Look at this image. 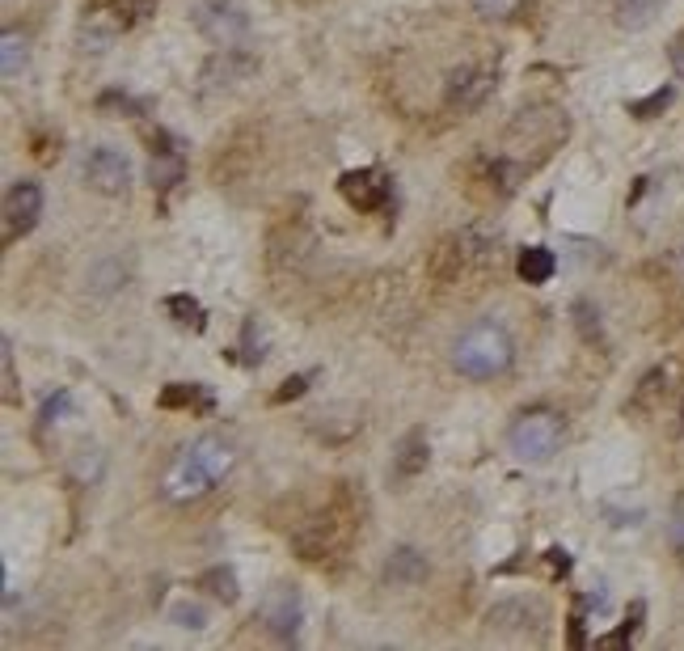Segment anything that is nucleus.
Here are the masks:
<instances>
[{
    "instance_id": "1",
    "label": "nucleus",
    "mask_w": 684,
    "mask_h": 651,
    "mask_svg": "<svg viewBox=\"0 0 684 651\" xmlns=\"http://www.w3.org/2000/svg\"><path fill=\"white\" fill-rule=\"evenodd\" d=\"M452 364H457L465 376H474V381H490V376L507 373L511 368L507 330L494 326V322L469 326L461 339H457V347H452Z\"/></svg>"
},
{
    "instance_id": "2",
    "label": "nucleus",
    "mask_w": 684,
    "mask_h": 651,
    "mask_svg": "<svg viewBox=\"0 0 684 651\" xmlns=\"http://www.w3.org/2000/svg\"><path fill=\"white\" fill-rule=\"evenodd\" d=\"M507 440H511V453L520 461H528V466L549 461L557 453V444H562V419L549 415V410H532L524 419H515Z\"/></svg>"
},
{
    "instance_id": "3",
    "label": "nucleus",
    "mask_w": 684,
    "mask_h": 651,
    "mask_svg": "<svg viewBox=\"0 0 684 651\" xmlns=\"http://www.w3.org/2000/svg\"><path fill=\"white\" fill-rule=\"evenodd\" d=\"M80 178L97 195H123L128 191V178H131V165L119 148L102 144V148H89V157L80 165Z\"/></svg>"
},
{
    "instance_id": "4",
    "label": "nucleus",
    "mask_w": 684,
    "mask_h": 651,
    "mask_svg": "<svg viewBox=\"0 0 684 651\" xmlns=\"http://www.w3.org/2000/svg\"><path fill=\"white\" fill-rule=\"evenodd\" d=\"M128 26H131V17H128V4L123 0H94L85 21H80V47L106 51Z\"/></svg>"
},
{
    "instance_id": "5",
    "label": "nucleus",
    "mask_w": 684,
    "mask_h": 651,
    "mask_svg": "<svg viewBox=\"0 0 684 651\" xmlns=\"http://www.w3.org/2000/svg\"><path fill=\"white\" fill-rule=\"evenodd\" d=\"M211 482H216V478L203 470V461H199L191 449H182V453L169 461V470L161 474V495L182 504V499H199Z\"/></svg>"
},
{
    "instance_id": "6",
    "label": "nucleus",
    "mask_w": 684,
    "mask_h": 651,
    "mask_svg": "<svg viewBox=\"0 0 684 651\" xmlns=\"http://www.w3.org/2000/svg\"><path fill=\"white\" fill-rule=\"evenodd\" d=\"M43 216V191L38 182H13L4 191V242H17L21 233H30Z\"/></svg>"
},
{
    "instance_id": "7",
    "label": "nucleus",
    "mask_w": 684,
    "mask_h": 651,
    "mask_svg": "<svg viewBox=\"0 0 684 651\" xmlns=\"http://www.w3.org/2000/svg\"><path fill=\"white\" fill-rule=\"evenodd\" d=\"M199 30L211 38V43H220V47H237V38H245V13H241L233 0H203L199 4Z\"/></svg>"
},
{
    "instance_id": "8",
    "label": "nucleus",
    "mask_w": 684,
    "mask_h": 651,
    "mask_svg": "<svg viewBox=\"0 0 684 651\" xmlns=\"http://www.w3.org/2000/svg\"><path fill=\"white\" fill-rule=\"evenodd\" d=\"M301 592L292 584H275L267 588V597H262V622H267V630L279 639H292L296 630H301Z\"/></svg>"
},
{
    "instance_id": "9",
    "label": "nucleus",
    "mask_w": 684,
    "mask_h": 651,
    "mask_svg": "<svg viewBox=\"0 0 684 651\" xmlns=\"http://www.w3.org/2000/svg\"><path fill=\"white\" fill-rule=\"evenodd\" d=\"M338 191L347 199L350 208H359V212H376L389 203V182L384 174L376 169H347L342 178H338Z\"/></svg>"
},
{
    "instance_id": "10",
    "label": "nucleus",
    "mask_w": 684,
    "mask_h": 651,
    "mask_svg": "<svg viewBox=\"0 0 684 651\" xmlns=\"http://www.w3.org/2000/svg\"><path fill=\"white\" fill-rule=\"evenodd\" d=\"M494 89V72L486 68H457L452 77H448V106L452 111H478L482 102L490 98Z\"/></svg>"
},
{
    "instance_id": "11",
    "label": "nucleus",
    "mask_w": 684,
    "mask_h": 651,
    "mask_svg": "<svg viewBox=\"0 0 684 651\" xmlns=\"http://www.w3.org/2000/svg\"><path fill=\"white\" fill-rule=\"evenodd\" d=\"M254 68H258V60L250 55V51L224 47L220 55H211V60H207L203 81H207V85H237V81H245Z\"/></svg>"
},
{
    "instance_id": "12",
    "label": "nucleus",
    "mask_w": 684,
    "mask_h": 651,
    "mask_svg": "<svg viewBox=\"0 0 684 651\" xmlns=\"http://www.w3.org/2000/svg\"><path fill=\"white\" fill-rule=\"evenodd\" d=\"M545 609L537 601H528V597H511V601H499L490 605V614H486V622H490L494 630H528V626H541Z\"/></svg>"
},
{
    "instance_id": "13",
    "label": "nucleus",
    "mask_w": 684,
    "mask_h": 651,
    "mask_svg": "<svg viewBox=\"0 0 684 651\" xmlns=\"http://www.w3.org/2000/svg\"><path fill=\"white\" fill-rule=\"evenodd\" d=\"M186 449H191V453L203 461V470L211 474L216 482H220L224 474L233 470V461H237V457H233V444H228L224 436H199L194 444H186Z\"/></svg>"
},
{
    "instance_id": "14",
    "label": "nucleus",
    "mask_w": 684,
    "mask_h": 651,
    "mask_svg": "<svg viewBox=\"0 0 684 651\" xmlns=\"http://www.w3.org/2000/svg\"><path fill=\"white\" fill-rule=\"evenodd\" d=\"M182 174H186V161H182V148L169 140L165 148H152V165H148V178H152V186L157 191H169V186H177L182 182Z\"/></svg>"
},
{
    "instance_id": "15",
    "label": "nucleus",
    "mask_w": 684,
    "mask_h": 651,
    "mask_svg": "<svg viewBox=\"0 0 684 651\" xmlns=\"http://www.w3.org/2000/svg\"><path fill=\"white\" fill-rule=\"evenodd\" d=\"M423 575H427V558L414 550V546L389 550V563H384V580L389 584H418Z\"/></svg>"
},
{
    "instance_id": "16",
    "label": "nucleus",
    "mask_w": 684,
    "mask_h": 651,
    "mask_svg": "<svg viewBox=\"0 0 684 651\" xmlns=\"http://www.w3.org/2000/svg\"><path fill=\"white\" fill-rule=\"evenodd\" d=\"M427 436L414 427V432H406L401 436V444H398V453H393V474L398 478H414V474H423L427 470Z\"/></svg>"
},
{
    "instance_id": "17",
    "label": "nucleus",
    "mask_w": 684,
    "mask_h": 651,
    "mask_svg": "<svg viewBox=\"0 0 684 651\" xmlns=\"http://www.w3.org/2000/svg\"><path fill=\"white\" fill-rule=\"evenodd\" d=\"M515 271H520V279H524V284H549V276L557 271L554 250H545V245H528V250H520Z\"/></svg>"
},
{
    "instance_id": "18",
    "label": "nucleus",
    "mask_w": 684,
    "mask_h": 651,
    "mask_svg": "<svg viewBox=\"0 0 684 651\" xmlns=\"http://www.w3.org/2000/svg\"><path fill=\"white\" fill-rule=\"evenodd\" d=\"M663 9V0H617V26L621 30H647Z\"/></svg>"
},
{
    "instance_id": "19",
    "label": "nucleus",
    "mask_w": 684,
    "mask_h": 651,
    "mask_svg": "<svg viewBox=\"0 0 684 651\" xmlns=\"http://www.w3.org/2000/svg\"><path fill=\"white\" fill-rule=\"evenodd\" d=\"M199 588H207L216 601H224V605H233L241 597V584H237V571L233 567H211V571H203V580H199Z\"/></svg>"
},
{
    "instance_id": "20",
    "label": "nucleus",
    "mask_w": 684,
    "mask_h": 651,
    "mask_svg": "<svg viewBox=\"0 0 684 651\" xmlns=\"http://www.w3.org/2000/svg\"><path fill=\"white\" fill-rule=\"evenodd\" d=\"M157 407L177 410V407H207V393L203 385H165L157 393Z\"/></svg>"
},
{
    "instance_id": "21",
    "label": "nucleus",
    "mask_w": 684,
    "mask_h": 651,
    "mask_svg": "<svg viewBox=\"0 0 684 651\" xmlns=\"http://www.w3.org/2000/svg\"><path fill=\"white\" fill-rule=\"evenodd\" d=\"M0 68H4L9 81L26 68V38H21L17 30H4V38H0Z\"/></svg>"
},
{
    "instance_id": "22",
    "label": "nucleus",
    "mask_w": 684,
    "mask_h": 651,
    "mask_svg": "<svg viewBox=\"0 0 684 651\" xmlns=\"http://www.w3.org/2000/svg\"><path fill=\"white\" fill-rule=\"evenodd\" d=\"M165 309L174 313V322H177V326H191V330H203V305H199L194 296H186V293L169 296V301H165Z\"/></svg>"
},
{
    "instance_id": "23",
    "label": "nucleus",
    "mask_w": 684,
    "mask_h": 651,
    "mask_svg": "<svg viewBox=\"0 0 684 651\" xmlns=\"http://www.w3.org/2000/svg\"><path fill=\"white\" fill-rule=\"evenodd\" d=\"M119 284H123V262H119V259H102L94 271H89V288H94L97 296L114 293Z\"/></svg>"
},
{
    "instance_id": "24",
    "label": "nucleus",
    "mask_w": 684,
    "mask_h": 651,
    "mask_svg": "<svg viewBox=\"0 0 684 651\" xmlns=\"http://www.w3.org/2000/svg\"><path fill=\"white\" fill-rule=\"evenodd\" d=\"M169 618H174V626H182V630H203L207 609L199 601H177L174 609H169Z\"/></svg>"
},
{
    "instance_id": "25",
    "label": "nucleus",
    "mask_w": 684,
    "mask_h": 651,
    "mask_svg": "<svg viewBox=\"0 0 684 651\" xmlns=\"http://www.w3.org/2000/svg\"><path fill=\"white\" fill-rule=\"evenodd\" d=\"M672 106V85H663V89H655L651 98H642V102H634L630 106V114L634 119H655V114H663Z\"/></svg>"
},
{
    "instance_id": "26",
    "label": "nucleus",
    "mask_w": 684,
    "mask_h": 651,
    "mask_svg": "<svg viewBox=\"0 0 684 651\" xmlns=\"http://www.w3.org/2000/svg\"><path fill=\"white\" fill-rule=\"evenodd\" d=\"M520 4H524V0H474V9H478L486 21H507V17L520 13Z\"/></svg>"
},
{
    "instance_id": "27",
    "label": "nucleus",
    "mask_w": 684,
    "mask_h": 651,
    "mask_svg": "<svg viewBox=\"0 0 684 651\" xmlns=\"http://www.w3.org/2000/svg\"><path fill=\"white\" fill-rule=\"evenodd\" d=\"M638 622H642V605H634V609H630V618H625V626H621L617 635H605V639H600V647H625V643L634 639Z\"/></svg>"
},
{
    "instance_id": "28",
    "label": "nucleus",
    "mask_w": 684,
    "mask_h": 651,
    "mask_svg": "<svg viewBox=\"0 0 684 651\" xmlns=\"http://www.w3.org/2000/svg\"><path fill=\"white\" fill-rule=\"evenodd\" d=\"M574 322H579V330H583V339H600V313L591 309L588 301H579V305H574Z\"/></svg>"
},
{
    "instance_id": "29",
    "label": "nucleus",
    "mask_w": 684,
    "mask_h": 651,
    "mask_svg": "<svg viewBox=\"0 0 684 651\" xmlns=\"http://www.w3.org/2000/svg\"><path fill=\"white\" fill-rule=\"evenodd\" d=\"M309 381H313L309 373H301V376H287L284 385L275 390V398H271V402H275V407H284V402H292V398H301V393L309 390Z\"/></svg>"
},
{
    "instance_id": "30",
    "label": "nucleus",
    "mask_w": 684,
    "mask_h": 651,
    "mask_svg": "<svg viewBox=\"0 0 684 651\" xmlns=\"http://www.w3.org/2000/svg\"><path fill=\"white\" fill-rule=\"evenodd\" d=\"M668 541H672V550L676 554H684V495L672 504V521H668Z\"/></svg>"
},
{
    "instance_id": "31",
    "label": "nucleus",
    "mask_w": 684,
    "mask_h": 651,
    "mask_svg": "<svg viewBox=\"0 0 684 651\" xmlns=\"http://www.w3.org/2000/svg\"><path fill=\"white\" fill-rule=\"evenodd\" d=\"M68 407H72V398H68V393H55V398H47V407H43V427L60 424V419L68 415Z\"/></svg>"
},
{
    "instance_id": "32",
    "label": "nucleus",
    "mask_w": 684,
    "mask_h": 651,
    "mask_svg": "<svg viewBox=\"0 0 684 651\" xmlns=\"http://www.w3.org/2000/svg\"><path fill=\"white\" fill-rule=\"evenodd\" d=\"M97 111H119V114H136V102L128 94H102L97 98Z\"/></svg>"
},
{
    "instance_id": "33",
    "label": "nucleus",
    "mask_w": 684,
    "mask_h": 651,
    "mask_svg": "<svg viewBox=\"0 0 684 651\" xmlns=\"http://www.w3.org/2000/svg\"><path fill=\"white\" fill-rule=\"evenodd\" d=\"M549 563H554V571H566V567H571V558H566V550H549Z\"/></svg>"
},
{
    "instance_id": "34",
    "label": "nucleus",
    "mask_w": 684,
    "mask_h": 651,
    "mask_svg": "<svg viewBox=\"0 0 684 651\" xmlns=\"http://www.w3.org/2000/svg\"><path fill=\"white\" fill-rule=\"evenodd\" d=\"M680 427H684V410H680Z\"/></svg>"
},
{
    "instance_id": "35",
    "label": "nucleus",
    "mask_w": 684,
    "mask_h": 651,
    "mask_svg": "<svg viewBox=\"0 0 684 651\" xmlns=\"http://www.w3.org/2000/svg\"><path fill=\"white\" fill-rule=\"evenodd\" d=\"M680 267H684V250H680Z\"/></svg>"
}]
</instances>
